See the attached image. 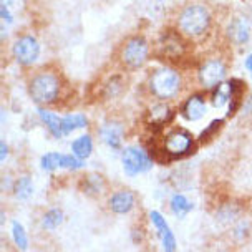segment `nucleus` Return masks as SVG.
Wrapping results in <instances>:
<instances>
[{
	"mask_svg": "<svg viewBox=\"0 0 252 252\" xmlns=\"http://www.w3.org/2000/svg\"><path fill=\"white\" fill-rule=\"evenodd\" d=\"M213 24L211 10L202 3H191L179 10L176 17V29L186 38H199L206 35Z\"/></svg>",
	"mask_w": 252,
	"mask_h": 252,
	"instance_id": "nucleus-1",
	"label": "nucleus"
},
{
	"mask_svg": "<svg viewBox=\"0 0 252 252\" xmlns=\"http://www.w3.org/2000/svg\"><path fill=\"white\" fill-rule=\"evenodd\" d=\"M150 93L156 100H174L183 88V76L174 66H158L148 80Z\"/></svg>",
	"mask_w": 252,
	"mask_h": 252,
	"instance_id": "nucleus-2",
	"label": "nucleus"
},
{
	"mask_svg": "<svg viewBox=\"0 0 252 252\" xmlns=\"http://www.w3.org/2000/svg\"><path fill=\"white\" fill-rule=\"evenodd\" d=\"M29 94L38 106L53 105L62 94V82L52 70H42L35 73L29 82Z\"/></svg>",
	"mask_w": 252,
	"mask_h": 252,
	"instance_id": "nucleus-3",
	"label": "nucleus"
},
{
	"mask_svg": "<svg viewBox=\"0 0 252 252\" xmlns=\"http://www.w3.org/2000/svg\"><path fill=\"white\" fill-rule=\"evenodd\" d=\"M120 57L128 70H139L150 57V43L141 35H133L123 43Z\"/></svg>",
	"mask_w": 252,
	"mask_h": 252,
	"instance_id": "nucleus-4",
	"label": "nucleus"
},
{
	"mask_svg": "<svg viewBox=\"0 0 252 252\" xmlns=\"http://www.w3.org/2000/svg\"><path fill=\"white\" fill-rule=\"evenodd\" d=\"M194 148V138L188 129L174 128L169 133L164 134L163 143H161V150L166 158H181L186 156Z\"/></svg>",
	"mask_w": 252,
	"mask_h": 252,
	"instance_id": "nucleus-5",
	"label": "nucleus"
},
{
	"mask_svg": "<svg viewBox=\"0 0 252 252\" xmlns=\"http://www.w3.org/2000/svg\"><path fill=\"white\" fill-rule=\"evenodd\" d=\"M121 164L128 176H138L153 168V158L145 148L131 145L121 151Z\"/></svg>",
	"mask_w": 252,
	"mask_h": 252,
	"instance_id": "nucleus-6",
	"label": "nucleus"
},
{
	"mask_svg": "<svg viewBox=\"0 0 252 252\" xmlns=\"http://www.w3.org/2000/svg\"><path fill=\"white\" fill-rule=\"evenodd\" d=\"M227 73V66L220 58H208L199 65L197 70V82L202 88L213 90L220 82H224Z\"/></svg>",
	"mask_w": 252,
	"mask_h": 252,
	"instance_id": "nucleus-7",
	"label": "nucleus"
},
{
	"mask_svg": "<svg viewBox=\"0 0 252 252\" xmlns=\"http://www.w3.org/2000/svg\"><path fill=\"white\" fill-rule=\"evenodd\" d=\"M12 55L22 66H30L40 57V43L33 35H22L12 45Z\"/></svg>",
	"mask_w": 252,
	"mask_h": 252,
	"instance_id": "nucleus-8",
	"label": "nucleus"
},
{
	"mask_svg": "<svg viewBox=\"0 0 252 252\" xmlns=\"http://www.w3.org/2000/svg\"><path fill=\"white\" fill-rule=\"evenodd\" d=\"M150 219L153 222V226H155L156 232H158V237H159L161 241V246H163V249L166 252H173L176 251V237H174V232L171 231L168 220L164 219V216L159 213V211H151L150 213Z\"/></svg>",
	"mask_w": 252,
	"mask_h": 252,
	"instance_id": "nucleus-9",
	"label": "nucleus"
},
{
	"mask_svg": "<svg viewBox=\"0 0 252 252\" xmlns=\"http://www.w3.org/2000/svg\"><path fill=\"white\" fill-rule=\"evenodd\" d=\"M208 113V103L201 93H194L184 100L181 106V115L188 121H199Z\"/></svg>",
	"mask_w": 252,
	"mask_h": 252,
	"instance_id": "nucleus-10",
	"label": "nucleus"
},
{
	"mask_svg": "<svg viewBox=\"0 0 252 252\" xmlns=\"http://www.w3.org/2000/svg\"><path fill=\"white\" fill-rule=\"evenodd\" d=\"M98 133H100L101 141L106 143L111 150H120L123 146L125 128L118 121H106V123H103L101 128L98 129Z\"/></svg>",
	"mask_w": 252,
	"mask_h": 252,
	"instance_id": "nucleus-11",
	"label": "nucleus"
},
{
	"mask_svg": "<svg viewBox=\"0 0 252 252\" xmlns=\"http://www.w3.org/2000/svg\"><path fill=\"white\" fill-rule=\"evenodd\" d=\"M136 204V194L128 189H120L110 196L108 206L115 214H128Z\"/></svg>",
	"mask_w": 252,
	"mask_h": 252,
	"instance_id": "nucleus-12",
	"label": "nucleus"
},
{
	"mask_svg": "<svg viewBox=\"0 0 252 252\" xmlns=\"http://www.w3.org/2000/svg\"><path fill=\"white\" fill-rule=\"evenodd\" d=\"M236 90H237V83L234 80H224V82H220L218 87L213 88V93H211V103H213V106L222 108L229 105L234 100Z\"/></svg>",
	"mask_w": 252,
	"mask_h": 252,
	"instance_id": "nucleus-13",
	"label": "nucleus"
},
{
	"mask_svg": "<svg viewBox=\"0 0 252 252\" xmlns=\"http://www.w3.org/2000/svg\"><path fill=\"white\" fill-rule=\"evenodd\" d=\"M227 38L236 45H246L251 38V27L246 20L234 19L231 24L227 25L226 30Z\"/></svg>",
	"mask_w": 252,
	"mask_h": 252,
	"instance_id": "nucleus-14",
	"label": "nucleus"
},
{
	"mask_svg": "<svg viewBox=\"0 0 252 252\" xmlns=\"http://www.w3.org/2000/svg\"><path fill=\"white\" fill-rule=\"evenodd\" d=\"M174 111L171 110L169 105L163 100H158V103H155L150 111H148V121H150L151 125L155 126H163L164 123H168V121L173 118Z\"/></svg>",
	"mask_w": 252,
	"mask_h": 252,
	"instance_id": "nucleus-15",
	"label": "nucleus"
},
{
	"mask_svg": "<svg viewBox=\"0 0 252 252\" xmlns=\"http://www.w3.org/2000/svg\"><path fill=\"white\" fill-rule=\"evenodd\" d=\"M37 115L40 116L42 123L47 126V129L50 131V134L53 138L60 139L63 136V133H62V118L57 113L48 111L47 108H43V106H38L37 108Z\"/></svg>",
	"mask_w": 252,
	"mask_h": 252,
	"instance_id": "nucleus-16",
	"label": "nucleus"
},
{
	"mask_svg": "<svg viewBox=\"0 0 252 252\" xmlns=\"http://www.w3.org/2000/svg\"><path fill=\"white\" fill-rule=\"evenodd\" d=\"M88 126V118L82 113L65 115L62 118V133L63 136H68L76 129H85Z\"/></svg>",
	"mask_w": 252,
	"mask_h": 252,
	"instance_id": "nucleus-17",
	"label": "nucleus"
},
{
	"mask_svg": "<svg viewBox=\"0 0 252 252\" xmlns=\"http://www.w3.org/2000/svg\"><path fill=\"white\" fill-rule=\"evenodd\" d=\"M71 153L80 159H88L93 153V138L90 134H82L71 143Z\"/></svg>",
	"mask_w": 252,
	"mask_h": 252,
	"instance_id": "nucleus-18",
	"label": "nucleus"
},
{
	"mask_svg": "<svg viewBox=\"0 0 252 252\" xmlns=\"http://www.w3.org/2000/svg\"><path fill=\"white\" fill-rule=\"evenodd\" d=\"M169 208L176 218L181 219V218H186V216L194 209V204H192L191 199H188L184 194H173L169 199Z\"/></svg>",
	"mask_w": 252,
	"mask_h": 252,
	"instance_id": "nucleus-19",
	"label": "nucleus"
},
{
	"mask_svg": "<svg viewBox=\"0 0 252 252\" xmlns=\"http://www.w3.org/2000/svg\"><path fill=\"white\" fill-rule=\"evenodd\" d=\"M13 194L19 201H29L33 194V181L30 176H22L13 183Z\"/></svg>",
	"mask_w": 252,
	"mask_h": 252,
	"instance_id": "nucleus-20",
	"label": "nucleus"
},
{
	"mask_svg": "<svg viewBox=\"0 0 252 252\" xmlns=\"http://www.w3.org/2000/svg\"><path fill=\"white\" fill-rule=\"evenodd\" d=\"M10 234H12V239H13V242H15V246L19 247L20 251L29 249V234H27L25 227L22 226L19 220H12Z\"/></svg>",
	"mask_w": 252,
	"mask_h": 252,
	"instance_id": "nucleus-21",
	"label": "nucleus"
},
{
	"mask_svg": "<svg viewBox=\"0 0 252 252\" xmlns=\"http://www.w3.org/2000/svg\"><path fill=\"white\" fill-rule=\"evenodd\" d=\"M63 218H65V216H63V211L58 208L47 211L42 218V227L45 231H53V229H57L63 222Z\"/></svg>",
	"mask_w": 252,
	"mask_h": 252,
	"instance_id": "nucleus-22",
	"label": "nucleus"
},
{
	"mask_svg": "<svg viewBox=\"0 0 252 252\" xmlns=\"http://www.w3.org/2000/svg\"><path fill=\"white\" fill-rule=\"evenodd\" d=\"M62 155L63 153H47L40 159V166L47 173H53L57 169H62Z\"/></svg>",
	"mask_w": 252,
	"mask_h": 252,
	"instance_id": "nucleus-23",
	"label": "nucleus"
},
{
	"mask_svg": "<svg viewBox=\"0 0 252 252\" xmlns=\"http://www.w3.org/2000/svg\"><path fill=\"white\" fill-rule=\"evenodd\" d=\"M103 186H105V181H103V178L100 174H88L87 178H85L83 181V191L88 192L90 196H96L98 192L101 191Z\"/></svg>",
	"mask_w": 252,
	"mask_h": 252,
	"instance_id": "nucleus-24",
	"label": "nucleus"
},
{
	"mask_svg": "<svg viewBox=\"0 0 252 252\" xmlns=\"http://www.w3.org/2000/svg\"><path fill=\"white\" fill-rule=\"evenodd\" d=\"M222 125V118H218V120H214L213 123H211L208 128L204 129V131H202V134H201V139L202 141H206V139H208V136H211V134H213L216 129L219 128V126Z\"/></svg>",
	"mask_w": 252,
	"mask_h": 252,
	"instance_id": "nucleus-25",
	"label": "nucleus"
},
{
	"mask_svg": "<svg viewBox=\"0 0 252 252\" xmlns=\"http://www.w3.org/2000/svg\"><path fill=\"white\" fill-rule=\"evenodd\" d=\"M0 17H2V20L5 22V24H12L13 22V17L10 15V10H8L5 2L0 3Z\"/></svg>",
	"mask_w": 252,
	"mask_h": 252,
	"instance_id": "nucleus-26",
	"label": "nucleus"
},
{
	"mask_svg": "<svg viewBox=\"0 0 252 252\" xmlns=\"http://www.w3.org/2000/svg\"><path fill=\"white\" fill-rule=\"evenodd\" d=\"M7 153H8V146L5 141L0 143V161H5L7 159Z\"/></svg>",
	"mask_w": 252,
	"mask_h": 252,
	"instance_id": "nucleus-27",
	"label": "nucleus"
},
{
	"mask_svg": "<svg viewBox=\"0 0 252 252\" xmlns=\"http://www.w3.org/2000/svg\"><path fill=\"white\" fill-rule=\"evenodd\" d=\"M244 66H246V68H247V71H251V73H252V53H251L249 57L246 58V62H244Z\"/></svg>",
	"mask_w": 252,
	"mask_h": 252,
	"instance_id": "nucleus-28",
	"label": "nucleus"
},
{
	"mask_svg": "<svg viewBox=\"0 0 252 252\" xmlns=\"http://www.w3.org/2000/svg\"><path fill=\"white\" fill-rule=\"evenodd\" d=\"M159 2H161V0H159Z\"/></svg>",
	"mask_w": 252,
	"mask_h": 252,
	"instance_id": "nucleus-29",
	"label": "nucleus"
}]
</instances>
